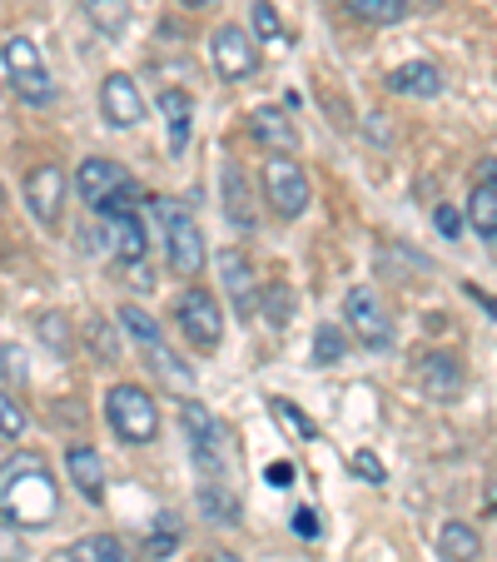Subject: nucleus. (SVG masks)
Masks as SVG:
<instances>
[{
    "label": "nucleus",
    "mask_w": 497,
    "mask_h": 562,
    "mask_svg": "<svg viewBox=\"0 0 497 562\" xmlns=\"http://www.w3.org/2000/svg\"><path fill=\"white\" fill-rule=\"evenodd\" d=\"M105 418H110V428L135 448L155 443V434H159V408L139 383H115V389L105 393Z\"/></svg>",
    "instance_id": "obj_3"
},
{
    "label": "nucleus",
    "mask_w": 497,
    "mask_h": 562,
    "mask_svg": "<svg viewBox=\"0 0 497 562\" xmlns=\"http://www.w3.org/2000/svg\"><path fill=\"white\" fill-rule=\"evenodd\" d=\"M269 408H274V418H279V424H284V428H294L298 438H318L314 418H304V414H298V404H289V398H274V404H269Z\"/></svg>",
    "instance_id": "obj_30"
},
{
    "label": "nucleus",
    "mask_w": 497,
    "mask_h": 562,
    "mask_svg": "<svg viewBox=\"0 0 497 562\" xmlns=\"http://www.w3.org/2000/svg\"><path fill=\"white\" fill-rule=\"evenodd\" d=\"M0 214H5V190H0Z\"/></svg>",
    "instance_id": "obj_46"
},
{
    "label": "nucleus",
    "mask_w": 497,
    "mask_h": 562,
    "mask_svg": "<svg viewBox=\"0 0 497 562\" xmlns=\"http://www.w3.org/2000/svg\"><path fill=\"white\" fill-rule=\"evenodd\" d=\"M210 55L224 80H249V75L259 70V45H255V35L239 31V25H219L210 41Z\"/></svg>",
    "instance_id": "obj_9"
},
{
    "label": "nucleus",
    "mask_w": 497,
    "mask_h": 562,
    "mask_svg": "<svg viewBox=\"0 0 497 562\" xmlns=\"http://www.w3.org/2000/svg\"><path fill=\"white\" fill-rule=\"evenodd\" d=\"M343 349H349V339H343L339 324H318V334H314V363H318V369L339 363Z\"/></svg>",
    "instance_id": "obj_27"
},
{
    "label": "nucleus",
    "mask_w": 497,
    "mask_h": 562,
    "mask_svg": "<svg viewBox=\"0 0 497 562\" xmlns=\"http://www.w3.org/2000/svg\"><path fill=\"white\" fill-rule=\"evenodd\" d=\"M100 110H105V120L115 130H129L145 120V95H139V86L129 75H110L105 86H100Z\"/></svg>",
    "instance_id": "obj_12"
},
{
    "label": "nucleus",
    "mask_w": 497,
    "mask_h": 562,
    "mask_svg": "<svg viewBox=\"0 0 497 562\" xmlns=\"http://www.w3.org/2000/svg\"><path fill=\"white\" fill-rule=\"evenodd\" d=\"M0 373L11 383H25V353L15 344H0Z\"/></svg>",
    "instance_id": "obj_37"
},
{
    "label": "nucleus",
    "mask_w": 497,
    "mask_h": 562,
    "mask_svg": "<svg viewBox=\"0 0 497 562\" xmlns=\"http://www.w3.org/2000/svg\"><path fill=\"white\" fill-rule=\"evenodd\" d=\"M264 200L274 204L279 220H298L308 210V175L298 170L294 155H269L264 159Z\"/></svg>",
    "instance_id": "obj_7"
},
{
    "label": "nucleus",
    "mask_w": 497,
    "mask_h": 562,
    "mask_svg": "<svg viewBox=\"0 0 497 562\" xmlns=\"http://www.w3.org/2000/svg\"><path fill=\"white\" fill-rule=\"evenodd\" d=\"M120 324H125V334L139 344V349H149V344H165V339H159V324L145 314V308H135V304L120 308Z\"/></svg>",
    "instance_id": "obj_28"
},
{
    "label": "nucleus",
    "mask_w": 497,
    "mask_h": 562,
    "mask_svg": "<svg viewBox=\"0 0 497 562\" xmlns=\"http://www.w3.org/2000/svg\"><path fill=\"white\" fill-rule=\"evenodd\" d=\"M184 428H190V443H194V463H200L204 477H214V483H229V438H224L219 418L210 414L204 404H184Z\"/></svg>",
    "instance_id": "obj_5"
},
{
    "label": "nucleus",
    "mask_w": 497,
    "mask_h": 562,
    "mask_svg": "<svg viewBox=\"0 0 497 562\" xmlns=\"http://www.w3.org/2000/svg\"><path fill=\"white\" fill-rule=\"evenodd\" d=\"M25 434V414H21V404H15L11 393L0 389V438H21Z\"/></svg>",
    "instance_id": "obj_31"
},
{
    "label": "nucleus",
    "mask_w": 497,
    "mask_h": 562,
    "mask_svg": "<svg viewBox=\"0 0 497 562\" xmlns=\"http://www.w3.org/2000/svg\"><path fill=\"white\" fill-rule=\"evenodd\" d=\"M388 90H398V95H438V90H443V75L428 60H413L388 75Z\"/></svg>",
    "instance_id": "obj_20"
},
{
    "label": "nucleus",
    "mask_w": 497,
    "mask_h": 562,
    "mask_svg": "<svg viewBox=\"0 0 497 562\" xmlns=\"http://www.w3.org/2000/svg\"><path fill=\"white\" fill-rule=\"evenodd\" d=\"M249 135H255L259 145L269 149V155H294V149H298L294 120H289L279 105H259L255 115H249Z\"/></svg>",
    "instance_id": "obj_15"
},
{
    "label": "nucleus",
    "mask_w": 497,
    "mask_h": 562,
    "mask_svg": "<svg viewBox=\"0 0 497 562\" xmlns=\"http://www.w3.org/2000/svg\"><path fill=\"white\" fill-rule=\"evenodd\" d=\"M349 468L363 477V483H388V468H383V458L369 453V448H359V453L349 458Z\"/></svg>",
    "instance_id": "obj_32"
},
{
    "label": "nucleus",
    "mask_w": 497,
    "mask_h": 562,
    "mask_svg": "<svg viewBox=\"0 0 497 562\" xmlns=\"http://www.w3.org/2000/svg\"><path fill=\"white\" fill-rule=\"evenodd\" d=\"M0 60H5V75H11L15 95H21L25 105H50L55 86H50V70H45V60H41V45L25 41V35H11L5 50H0Z\"/></svg>",
    "instance_id": "obj_4"
},
{
    "label": "nucleus",
    "mask_w": 497,
    "mask_h": 562,
    "mask_svg": "<svg viewBox=\"0 0 497 562\" xmlns=\"http://www.w3.org/2000/svg\"><path fill=\"white\" fill-rule=\"evenodd\" d=\"M219 274H224V289H229V304L239 318H249L259 308V284H255V269L239 249H224L219 255Z\"/></svg>",
    "instance_id": "obj_14"
},
{
    "label": "nucleus",
    "mask_w": 497,
    "mask_h": 562,
    "mask_svg": "<svg viewBox=\"0 0 497 562\" xmlns=\"http://www.w3.org/2000/svg\"><path fill=\"white\" fill-rule=\"evenodd\" d=\"M210 562H244V558H234V552H214Z\"/></svg>",
    "instance_id": "obj_44"
},
{
    "label": "nucleus",
    "mask_w": 497,
    "mask_h": 562,
    "mask_svg": "<svg viewBox=\"0 0 497 562\" xmlns=\"http://www.w3.org/2000/svg\"><path fill=\"white\" fill-rule=\"evenodd\" d=\"M433 224H438V229H443V239H458V234H463V214H458L453 204H438Z\"/></svg>",
    "instance_id": "obj_38"
},
{
    "label": "nucleus",
    "mask_w": 497,
    "mask_h": 562,
    "mask_svg": "<svg viewBox=\"0 0 497 562\" xmlns=\"http://www.w3.org/2000/svg\"><path fill=\"white\" fill-rule=\"evenodd\" d=\"M294 532H298V538H318V532H324V522H318L314 508H294Z\"/></svg>",
    "instance_id": "obj_39"
},
{
    "label": "nucleus",
    "mask_w": 497,
    "mask_h": 562,
    "mask_svg": "<svg viewBox=\"0 0 497 562\" xmlns=\"http://www.w3.org/2000/svg\"><path fill=\"white\" fill-rule=\"evenodd\" d=\"M25 204L41 224L60 220V204H65V170L60 165H41V170L25 175Z\"/></svg>",
    "instance_id": "obj_11"
},
{
    "label": "nucleus",
    "mask_w": 497,
    "mask_h": 562,
    "mask_svg": "<svg viewBox=\"0 0 497 562\" xmlns=\"http://www.w3.org/2000/svg\"><path fill=\"white\" fill-rule=\"evenodd\" d=\"M255 31L264 35V41H284V25H279V15H274L269 0H255Z\"/></svg>",
    "instance_id": "obj_36"
},
{
    "label": "nucleus",
    "mask_w": 497,
    "mask_h": 562,
    "mask_svg": "<svg viewBox=\"0 0 497 562\" xmlns=\"http://www.w3.org/2000/svg\"><path fill=\"white\" fill-rule=\"evenodd\" d=\"M100 220H105V245L120 255V265H139L149 249L139 210H115V214H100Z\"/></svg>",
    "instance_id": "obj_13"
},
{
    "label": "nucleus",
    "mask_w": 497,
    "mask_h": 562,
    "mask_svg": "<svg viewBox=\"0 0 497 562\" xmlns=\"http://www.w3.org/2000/svg\"><path fill=\"white\" fill-rule=\"evenodd\" d=\"M45 334H50V344H55V349H60V344H65V318H45Z\"/></svg>",
    "instance_id": "obj_42"
},
{
    "label": "nucleus",
    "mask_w": 497,
    "mask_h": 562,
    "mask_svg": "<svg viewBox=\"0 0 497 562\" xmlns=\"http://www.w3.org/2000/svg\"><path fill=\"white\" fill-rule=\"evenodd\" d=\"M487 508H497V488H493V493H487Z\"/></svg>",
    "instance_id": "obj_45"
},
{
    "label": "nucleus",
    "mask_w": 497,
    "mask_h": 562,
    "mask_svg": "<svg viewBox=\"0 0 497 562\" xmlns=\"http://www.w3.org/2000/svg\"><path fill=\"white\" fill-rule=\"evenodd\" d=\"M224 214H229L239 229H255L259 224L255 200H249V180H244L239 165H224Z\"/></svg>",
    "instance_id": "obj_19"
},
{
    "label": "nucleus",
    "mask_w": 497,
    "mask_h": 562,
    "mask_svg": "<svg viewBox=\"0 0 497 562\" xmlns=\"http://www.w3.org/2000/svg\"><path fill=\"white\" fill-rule=\"evenodd\" d=\"M477 184L497 194V159H483V165H477Z\"/></svg>",
    "instance_id": "obj_41"
},
{
    "label": "nucleus",
    "mask_w": 497,
    "mask_h": 562,
    "mask_svg": "<svg viewBox=\"0 0 497 562\" xmlns=\"http://www.w3.org/2000/svg\"><path fill=\"white\" fill-rule=\"evenodd\" d=\"M269 488H289V483H294V463H289V458H279V463H269Z\"/></svg>",
    "instance_id": "obj_40"
},
{
    "label": "nucleus",
    "mask_w": 497,
    "mask_h": 562,
    "mask_svg": "<svg viewBox=\"0 0 497 562\" xmlns=\"http://www.w3.org/2000/svg\"><path fill=\"white\" fill-rule=\"evenodd\" d=\"M86 21L100 35H120L129 25V0H86Z\"/></svg>",
    "instance_id": "obj_26"
},
{
    "label": "nucleus",
    "mask_w": 497,
    "mask_h": 562,
    "mask_svg": "<svg viewBox=\"0 0 497 562\" xmlns=\"http://www.w3.org/2000/svg\"><path fill=\"white\" fill-rule=\"evenodd\" d=\"M65 468H70V483L86 493V503H100L105 498V468H100V453L86 443L65 448Z\"/></svg>",
    "instance_id": "obj_17"
},
{
    "label": "nucleus",
    "mask_w": 497,
    "mask_h": 562,
    "mask_svg": "<svg viewBox=\"0 0 497 562\" xmlns=\"http://www.w3.org/2000/svg\"><path fill=\"white\" fill-rule=\"evenodd\" d=\"M0 513L15 528H50L55 513H60V488L45 463L35 458H15L5 473H0Z\"/></svg>",
    "instance_id": "obj_1"
},
{
    "label": "nucleus",
    "mask_w": 497,
    "mask_h": 562,
    "mask_svg": "<svg viewBox=\"0 0 497 562\" xmlns=\"http://www.w3.org/2000/svg\"><path fill=\"white\" fill-rule=\"evenodd\" d=\"M353 15H363V21H379V25H388V21H398L403 11H408V0H343Z\"/></svg>",
    "instance_id": "obj_29"
},
{
    "label": "nucleus",
    "mask_w": 497,
    "mask_h": 562,
    "mask_svg": "<svg viewBox=\"0 0 497 562\" xmlns=\"http://www.w3.org/2000/svg\"><path fill=\"white\" fill-rule=\"evenodd\" d=\"M200 508H204V518L219 522V528L239 522V498L229 493V483H214V477H204V483H200Z\"/></svg>",
    "instance_id": "obj_23"
},
{
    "label": "nucleus",
    "mask_w": 497,
    "mask_h": 562,
    "mask_svg": "<svg viewBox=\"0 0 497 562\" xmlns=\"http://www.w3.org/2000/svg\"><path fill=\"white\" fill-rule=\"evenodd\" d=\"M75 184H80V200H86L90 210H105V200H115V194L125 190V184H129V175L120 170L115 159L95 155V159H86V165H80V175H75Z\"/></svg>",
    "instance_id": "obj_10"
},
{
    "label": "nucleus",
    "mask_w": 497,
    "mask_h": 562,
    "mask_svg": "<svg viewBox=\"0 0 497 562\" xmlns=\"http://www.w3.org/2000/svg\"><path fill=\"white\" fill-rule=\"evenodd\" d=\"M159 120H165L170 149L184 155V145H190V125H194V100L184 95V90H165V95H159Z\"/></svg>",
    "instance_id": "obj_18"
},
{
    "label": "nucleus",
    "mask_w": 497,
    "mask_h": 562,
    "mask_svg": "<svg viewBox=\"0 0 497 562\" xmlns=\"http://www.w3.org/2000/svg\"><path fill=\"white\" fill-rule=\"evenodd\" d=\"M418 383H423L428 398H458V389H463V369H458L453 353H423L418 359Z\"/></svg>",
    "instance_id": "obj_16"
},
{
    "label": "nucleus",
    "mask_w": 497,
    "mask_h": 562,
    "mask_svg": "<svg viewBox=\"0 0 497 562\" xmlns=\"http://www.w3.org/2000/svg\"><path fill=\"white\" fill-rule=\"evenodd\" d=\"M264 308H269V318H274V329H284V324H289V308H294V299H289L284 284H269Z\"/></svg>",
    "instance_id": "obj_34"
},
{
    "label": "nucleus",
    "mask_w": 497,
    "mask_h": 562,
    "mask_svg": "<svg viewBox=\"0 0 497 562\" xmlns=\"http://www.w3.org/2000/svg\"><path fill=\"white\" fill-rule=\"evenodd\" d=\"M65 562H129V552H125V542L110 538V532H90V538L70 542Z\"/></svg>",
    "instance_id": "obj_22"
},
{
    "label": "nucleus",
    "mask_w": 497,
    "mask_h": 562,
    "mask_svg": "<svg viewBox=\"0 0 497 562\" xmlns=\"http://www.w3.org/2000/svg\"><path fill=\"white\" fill-rule=\"evenodd\" d=\"M0 562H25V538L15 522H0Z\"/></svg>",
    "instance_id": "obj_35"
},
{
    "label": "nucleus",
    "mask_w": 497,
    "mask_h": 562,
    "mask_svg": "<svg viewBox=\"0 0 497 562\" xmlns=\"http://www.w3.org/2000/svg\"><path fill=\"white\" fill-rule=\"evenodd\" d=\"M174 324H180V334L190 339V349H200V353H214L224 339V318H219V304H214L210 289H184L180 304H174Z\"/></svg>",
    "instance_id": "obj_6"
},
{
    "label": "nucleus",
    "mask_w": 497,
    "mask_h": 562,
    "mask_svg": "<svg viewBox=\"0 0 497 562\" xmlns=\"http://www.w3.org/2000/svg\"><path fill=\"white\" fill-rule=\"evenodd\" d=\"M184 5H190V11H204V5H219V0H184Z\"/></svg>",
    "instance_id": "obj_43"
},
{
    "label": "nucleus",
    "mask_w": 497,
    "mask_h": 562,
    "mask_svg": "<svg viewBox=\"0 0 497 562\" xmlns=\"http://www.w3.org/2000/svg\"><path fill=\"white\" fill-rule=\"evenodd\" d=\"M149 214L159 224V245L170 255V269L184 279H194L204 269V229L190 214V204L180 200H149Z\"/></svg>",
    "instance_id": "obj_2"
},
{
    "label": "nucleus",
    "mask_w": 497,
    "mask_h": 562,
    "mask_svg": "<svg viewBox=\"0 0 497 562\" xmlns=\"http://www.w3.org/2000/svg\"><path fill=\"white\" fill-rule=\"evenodd\" d=\"M467 224L497 245V194L483 190V184H473V194H467Z\"/></svg>",
    "instance_id": "obj_25"
},
{
    "label": "nucleus",
    "mask_w": 497,
    "mask_h": 562,
    "mask_svg": "<svg viewBox=\"0 0 497 562\" xmlns=\"http://www.w3.org/2000/svg\"><path fill=\"white\" fill-rule=\"evenodd\" d=\"M343 318H349V329L359 334V344H369V349H388L393 344L388 308L379 304V294H373L369 284L349 289V299H343Z\"/></svg>",
    "instance_id": "obj_8"
},
{
    "label": "nucleus",
    "mask_w": 497,
    "mask_h": 562,
    "mask_svg": "<svg viewBox=\"0 0 497 562\" xmlns=\"http://www.w3.org/2000/svg\"><path fill=\"white\" fill-rule=\"evenodd\" d=\"M438 552H443L448 562H477V552H483V538H477V528H467V522H443L438 528Z\"/></svg>",
    "instance_id": "obj_21"
},
{
    "label": "nucleus",
    "mask_w": 497,
    "mask_h": 562,
    "mask_svg": "<svg viewBox=\"0 0 497 562\" xmlns=\"http://www.w3.org/2000/svg\"><path fill=\"white\" fill-rule=\"evenodd\" d=\"M145 359H149V369L159 373V383H165V389H180V393H190V389H194V373L184 369V363L174 359V353L165 349V344H149Z\"/></svg>",
    "instance_id": "obj_24"
},
{
    "label": "nucleus",
    "mask_w": 497,
    "mask_h": 562,
    "mask_svg": "<svg viewBox=\"0 0 497 562\" xmlns=\"http://www.w3.org/2000/svg\"><path fill=\"white\" fill-rule=\"evenodd\" d=\"M174 548H180V522H174V518H165V532H149V542H145V552H149V558H170V552Z\"/></svg>",
    "instance_id": "obj_33"
}]
</instances>
